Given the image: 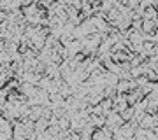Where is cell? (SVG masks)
Masks as SVG:
<instances>
[{"label":"cell","instance_id":"obj_1","mask_svg":"<svg viewBox=\"0 0 158 140\" xmlns=\"http://www.w3.org/2000/svg\"><path fill=\"white\" fill-rule=\"evenodd\" d=\"M123 124H125V121L121 119V116H119L118 112L111 110L107 116H106V128H109L111 131H116V130H119Z\"/></svg>","mask_w":158,"mask_h":140},{"label":"cell","instance_id":"obj_2","mask_svg":"<svg viewBox=\"0 0 158 140\" xmlns=\"http://www.w3.org/2000/svg\"><path fill=\"white\" fill-rule=\"evenodd\" d=\"M158 126V114H144V118L139 121V128L155 130Z\"/></svg>","mask_w":158,"mask_h":140},{"label":"cell","instance_id":"obj_3","mask_svg":"<svg viewBox=\"0 0 158 140\" xmlns=\"http://www.w3.org/2000/svg\"><path fill=\"white\" fill-rule=\"evenodd\" d=\"M113 103H114V112H118V114H121V112L125 110V109H128V102H127V95H121V93H118V95L113 98Z\"/></svg>","mask_w":158,"mask_h":140},{"label":"cell","instance_id":"obj_4","mask_svg":"<svg viewBox=\"0 0 158 140\" xmlns=\"http://www.w3.org/2000/svg\"><path fill=\"white\" fill-rule=\"evenodd\" d=\"M91 140H113V131L106 126L100 130H95L91 135Z\"/></svg>","mask_w":158,"mask_h":140},{"label":"cell","instance_id":"obj_5","mask_svg":"<svg viewBox=\"0 0 158 140\" xmlns=\"http://www.w3.org/2000/svg\"><path fill=\"white\" fill-rule=\"evenodd\" d=\"M49 79H62V70H60V65H55V63H49V65H46V74Z\"/></svg>","mask_w":158,"mask_h":140},{"label":"cell","instance_id":"obj_6","mask_svg":"<svg viewBox=\"0 0 158 140\" xmlns=\"http://www.w3.org/2000/svg\"><path fill=\"white\" fill-rule=\"evenodd\" d=\"M42 114H44V105H32L30 107V114H28V119L32 121H39L42 118Z\"/></svg>","mask_w":158,"mask_h":140},{"label":"cell","instance_id":"obj_7","mask_svg":"<svg viewBox=\"0 0 158 140\" xmlns=\"http://www.w3.org/2000/svg\"><path fill=\"white\" fill-rule=\"evenodd\" d=\"M88 123H90L95 130H100V128H104V126H106V116H93V114H91Z\"/></svg>","mask_w":158,"mask_h":140},{"label":"cell","instance_id":"obj_8","mask_svg":"<svg viewBox=\"0 0 158 140\" xmlns=\"http://www.w3.org/2000/svg\"><path fill=\"white\" fill-rule=\"evenodd\" d=\"M142 19H148V21H155V19H158V11L153 6L146 7V9H144V14H142Z\"/></svg>","mask_w":158,"mask_h":140},{"label":"cell","instance_id":"obj_9","mask_svg":"<svg viewBox=\"0 0 158 140\" xmlns=\"http://www.w3.org/2000/svg\"><path fill=\"white\" fill-rule=\"evenodd\" d=\"M119 116H121V119H123L125 123H130V121H134V118H135V109H134V107H128V109H125Z\"/></svg>","mask_w":158,"mask_h":140},{"label":"cell","instance_id":"obj_10","mask_svg":"<svg viewBox=\"0 0 158 140\" xmlns=\"http://www.w3.org/2000/svg\"><path fill=\"white\" fill-rule=\"evenodd\" d=\"M116 91L121 93V95H127L130 91V81H125V79H119L118 84H116Z\"/></svg>","mask_w":158,"mask_h":140},{"label":"cell","instance_id":"obj_11","mask_svg":"<svg viewBox=\"0 0 158 140\" xmlns=\"http://www.w3.org/2000/svg\"><path fill=\"white\" fill-rule=\"evenodd\" d=\"M49 123H48V119L40 118L39 121H35V133H46V130H48Z\"/></svg>","mask_w":158,"mask_h":140},{"label":"cell","instance_id":"obj_12","mask_svg":"<svg viewBox=\"0 0 158 140\" xmlns=\"http://www.w3.org/2000/svg\"><path fill=\"white\" fill-rule=\"evenodd\" d=\"M155 30H156V28H155V23L153 21H148V19H144V21H142V34H146V35H153L155 34Z\"/></svg>","mask_w":158,"mask_h":140},{"label":"cell","instance_id":"obj_13","mask_svg":"<svg viewBox=\"0 0 158 140\" xmlns=\"http://www.w3.org/2000/svg\"><path fill=\"white\" fill-rule=\"evenodd\" d=\"M58 126L62 131H67L70 130V118L69 116H63V118H58Z\"/></svg>","mask_w":158,"mask_h":140},{"label":"cell","instance_id":"obj_14","mask_svg":"<svg viewBox=\"0 0 158 140\" xmlns=\"http://www.w3.org/2000/svg\"><path fill=\"white\" fill-rule=\"evenodd\" d=\"M100 105H102V110L106 112V116H107L109 112H111V110L114 109V103H113V100H111V98H104Z\"/></svg>","mask_w":158,"mask_h":140},{"label":"cell","instance_id":"obj_15","mask_svg":"<svg viewBox=\"0 0 158 140\" xmlns=\"http://www.w3.org/2000/svg\"><path fill=\"white\" fill-rule=\"evenodd\" d=\"M116 95H118L116 86H106V88H104V98H111V100H113Z\"/></svg>","mask_w":158,"mask_h":140},{"label":"cell","instance_id":"obj_16","mask_svg":"<svg viewBox=\"0 0 158 140\" xmlns=\"http://www.w3.org/2000/svg\"><path fill=\"white\" fill-rule=\"evenodd\" d=\"M146 135H148V130L137 128L135 130V135H134V140H146Z\"/></svg>","mask_w":158,"mask_h":140},{"label":"cell","instance_id":"obj_17","mask_svg":"<svg viewBox=\"0 0 158 140\" xmlns=\"http://www.w3.org/2000/svg\"><path fill=\"white\" fill-rule=\"evenodd\" d=\"M6 47H7V40L4 39V37H0V53H4Z\"/></svg>","mask_w":158,"mask_h":140},{"label":"cell","instance_id":"obj_18","mask_svg":"<svg viewBox=\"0 0 158 140\" xmlns=\"http://www.w3.org/2000/svg\"><path fill=\"white\" fill-rule=\"evenodd\" d=\"M69 140H83V138H81V133H77V131H70V138Z\"/></svg>","mask_w":158,"mask_h":140},{"label":"cell","instance_id":"obj_19","mask_svg":"<svg viewBox=\"0 0 158 140\" xmlns=\"http://www.w3.org/2000/svg\"><path fill=\"white\" fill-rule=\"evenodd\" d=\"M151 6H153V7H155V9L158 11V2H151Z\"/></svg>","mask_w":158,"mask_h":140}]
</instances>
